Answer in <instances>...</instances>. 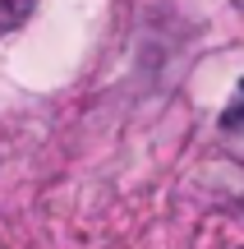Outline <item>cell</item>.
Wrapping results in <instances>:
<instances>
[{"mask_svg": "<svg viewBox=\"0 0 244 249\" xmlns=\"http://www.w3.org/2000/svg\"><path fill=\"white\" fill-rule=\"evenodd\" d=\"M221 124H226V129H235V124H244V83H240V92H235V107H230L226 116H221Z\"/></svg>", "mask_w": 244, "mask_h": 249, "instance_id": "obj_2", "label": "cell"}, {"mask_svg": "<svg viewBox=\"0 0 244 249\" xmlns=\"http://www.w3.org/2000/svg\"><path fill=\"white\" fill-rule=\"evenodd\" d=\"M28 14H33V0H0V37L14 33Z\"/></svg>", "mask_w": 244, "mask_h": 249, "instance_id": "obj_1", "label": "cell"}]
</instances>
